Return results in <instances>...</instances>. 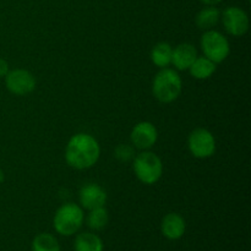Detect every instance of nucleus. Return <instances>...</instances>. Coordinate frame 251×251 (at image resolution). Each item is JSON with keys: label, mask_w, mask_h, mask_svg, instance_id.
<instances>
[{"label": "nucleus", "mask_w": 251, "mask_h": 251, "mask_svg": "<svg viewBox=\"0 0 251 251\" xmlns=\"http://www.w3.org/2000/svg\"><path fill=\"white\" fill-rule=\"evenodd\" d=\"M100 147L97 140L90 134H76L69 140L65 150V161L73 168L83 171L97 163Z\"/></svg>", "instance_id": "nucleus-1"}, {"label": "nucleus", "mask_w": 251, "mask_h": 251, "mask_svg": "<svg viewBox=\"0 0 251 251\" xmlns=\"http://www.w3.org/2000/svg\"><path fill=\"white\" fill-rule=\"evenodd\" d=\"M183 91V81L180 75L173 69L164 68L154 76L152 82V92L161 103H172L178 100Z\"/></svg>", "instance_id": "nucleus-2"}, {"label": "nucleus", "mask_w": 251, "mask_h": 251, "mask_svg": "<svg viewBox=\"0 0 251 251\" xmlns=\"http://www.w3.org/2000/svg\"><path fill=\"white\" fill-rule=\"evenodd\" d=\"M85 221V213L81 206L74 202L61 205L53 218V227L56 233L64 237H71L80 230Z\"/></svg>", "instance_id": "nucleus-3"}, {"label": "nucleus", "mask_w": 251, "mask_h": 251, "mask_svg": "<svg viewBox=\"0 0 251 251\" xmlns=\"http://www.w3.org/2000/svg\"><path fill=\"white\" fill-rule=\"evenodd\" d=\"M132 168L136 178L146 185L156 184L163 174L161 158L151 151H144L135 156Z\"/></svg>", "instance_id": "nucleus-4"}, {"label": "nucleus", "mask_w": 251, "mask_h": 251, "mask_svg": "<svg viewBox=\"0 0 251 251\" xmlns=\"http://www.w3.org/2000/svg\"><path fill=\"white\" fill-rule=\"evenodd\" d=\"M201 49L203 55L216 64L225 61L230 53L229 41L221 32L215 29H208L202 34Z\"/></svg>", "instance_id": "nucleus-5"}, {"label": "nucleus", "mask_w": 251, "mask_h": 251, "mask_svg": "<svg viewBox=\"0 0 251 251\" xmlns=\"http://www.w3.org/2000/svg\"><path fill=\"white\" fill-rule=\"evenodd\" d=\"M188 147L190 153L196 158H210L216 152L215 136L207 129L198 127L189 135Z\"/></svg>", "instance_id": "nucleus-6"}, {"label": "nucleus", "mask_w": 251, "mask_h": 251, "mask_svg": "<svg viewBox=\"0 0 251 251\" xmlns=\"http://www.w3.org/2000/svg\"><path fill=\"white\" fill-rule=\"evenodd\" d=\"M6 88L15 96H26L36 88V78L25 69H15L5 75Z\"/></svg>", "instance_id": "nucleus-7"}, {"label": "nucleus", "mask_w": 251, "mask_h": 251, "mask_svg": "<svg viewBox=\"0 0 251 251\" xmlns=\"http://www.w3.org/2000/svg\"><path fill=\"white\" fill-rule=\"evenodd\" d=\"M223 26L226 31L233 37H242L249 29V17L243 9L229 6L222 14Z\"/></svg>", "instance_id": "nucleus-8"}, {"label": "nucleus", "mask_w": 251, "mask_h": 251, "mask_svg": "<svg viewBox=\"0 0 251 251\" xmlns=\"http://www.w3.org/2000/svg\"><path fill=\"white\" fill-rule=\"evenodd\" d=\"M131 144L136 149L140 150H149L153 146L158 139V131L156 126L150 122H141L137 123L132 129L131 135Z\"/></svg>", "instance_id": "nucleus-9"}, {"label": "nucleus", "mask_w": 251, "mask_h": 251, "mask_svg": "<svg viewBox=\"0 0 251 251\" xmlns=\"http://www.w3.org/2000/svg\"><path fill=\"white\" fill-rule=\"evenodd\" d=\"M81 207L85 210L103 207L107 202V193L100 185L95 183H88L80 189L78 193Z\"/></svg>", "instance_id": "nucleus-10"}, {"label": "nucleus", "mask_w": 251, "mask_h": 251, "mask_svg": "<svg viewBox=\"0 0 251 251\" xmlns=\"http://www.w3.org/2000/svg\"><path fill=\"white\" fill-rule=\"evenodd\" d=\"M186 223L183 216L179 213H168L163 217L161 223L162 234L169 240H179L185 234Z\"/></svg>", "instance_id": "nucleus-11"}, {"label": "nucleus", "mask_w": 251, "mask_h": 251, "mask_svg": "<svg viewBox=\"0 0 251 251\" xmlns=\"http://www.w3.org/2000/svg\"><path fill=\"white\" fill-rule=\"evenodd\" d=\"M198 58V50L190 43H181L173 49L172 63L178 70H189L191 64Z\"/></svg>", "instance_id": "nucleus-12"}, {"label": "nucleus", "mask_w": 251, "mask_h": 251, "mask_svg": "<svg viewBox=\"0 0 251 251\" xmlns=\"http://www.w3.org/2000/svg\"><path fill=\"white\" fill-rule=\"evenodd\" d=\"M216 69H217V64L203 55L195 59V61L189 68V71H190V75L196 80H207L215 74Z\"/></svg>", "instance_id": "nucleus-13"}, {"label": "nucleus", "mask_w": 251, "mask_h": 251, "mask_svg": "<svg viewBox=\"0 0 251 251\" xmlns=\"http://www.w3.org/2000/svg\"><path fill=\"white\" fill-rule=\"evenodd\" d=\"M75 251H103L104 244L97 234L91 232L80 233L74 242Z\"/></svg>", "instance_id": "nucleus-14"}, {"label": "nucleus", "mask_w": 251, "mask_h": 251, "mask_svg": "<svg viewBox=\"0 0 251 251\" xmlns=\"http://www.w3.org/2000/svg\"><path fill=\"white\" fill-rule=\"evenodd\" d=\"M221 11L215 6H207L196 15V26L203 31L212 29L220 22Z\"/></svg>", "instance_id": "nucleus-15"}, {"label": "nucleus", "mask_w": 251, "mask_h": 251, "mask_svg": "<svg viewBox=\"0 0 251 251\" xmlns=\"http://www.w3.org/2000/svg\"><path fill=\"white\" fill-rule=\"evenodd\" d=\"M172 53L173 48L167 42L157 43L151 50V60L157 68L164 69L172 63Z\"/></svg>", "instance_id": "nucleus-16"}, {"label": "nucleus", "mask_w": 251, "mask_h": 251, "mask_svg": "<svg viewBox=\"0 0 251 251\" xmlns=\"http://www.w3.org/2000/svg\"><path fill=\"white\" fill-rule=\"evenodd\" d=\"M32 251H60L58 239L50 233H39L33 238L31 244Z\"/></svg>", "instance_id": "nucleus-17"}, {"label": "nucleus", "mask_w": 251, "mask_h": 251, "mask_svg": "<svg viewBox=\"0 0 251 251\" xmlns=\"http://www.w3.org/2000/svg\"><path fill=\"white\" fill-rule=\"evenodd\" d=\"M108 221H109V215H108V211L105 210L104 206L93 208L87 216V226L92 230L103 229L108 225Z\"/></svg>", "instance_id": "nucleus-18"}, {"label": "nucleus", "mask_w": 251, "mask_h": 251, "mask_svg": "<svg viewBox=\"0 0 251 251\" xmlns=\"http://www.w3.org/2000/svg\"><path fill=\"white\" fill-rule=\"evenodd\" d=\"M114 156L115 158L120 162H130L131 159H134L135 150L134 147L130 146V145H118L114 150Z\"/></svg>", "instance_id": "nucleus-19"}, {"label": "nucleus", "mask_w": 251, "mask_h": 251, "mask_svg": "<svg viewBox=\"0 0 251 251\" xmlns=\"http://www.w3.org/2000/svg\"><path fill=\"white\" fill-rule=\"evenodd\" d=\"M7 73H9V64L5 59L0 58V77H5Z\"/></svg>", "instance_id": "nucleus-20"}, {"label": "nucleus", "mask_w": 251, "mask_h": 251, "mask_svg": "<svg viewBox=\"0 0 251 251\" xmlns=\"http://www.w3.org/2000/svg\"><path fill=\"white\" fill-rule=\"evenodd\" d=\"M201 2H203V4L208 5V6H213V5H217L220 4L222 0H200Z\"/></svg>", "instance_id": "nucleus-21"}, {"label": "nucleus", "mask_w": 251, "mask_h": 251, "mask_svg": "<svg viewBox=\"0 0 251 251\" xmlns=\"http://www.w3.org/2000/svg\"><path fill=\"white\" fill-rule=\"evenodd\" d=\"M4 180H5V174H4V172L0 169V184H1Z\"/></svg>", "instance_id": "nucleus-22"}]
</instances>
